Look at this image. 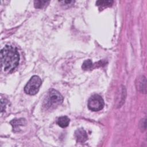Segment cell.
I'll use <instances>...</instances> for the list:
<instances>
[{
    "mask_svg": "<svg viewBox=\"0 0 147 147\" xmlns=\"http://www.w3.org/2000/svg\"><path fill=\"white\" fill-rule=\"evenodd\" d=\"M20 55L16 47L6 45L1 51V68L5 72L10 73L18 65Z\"/></svg>",
    "mask_w": 147,
    "mask_h": 147,
    "instance_id": "6da1fadb",
    "label": "cell"
},
{
    "mask_svg": "<svg viewBox=\"0 0 147 147\" xmlns=\"http://www.w3.org/2000/svg\"><path fill=\"white\" fill-rule=\"evenodd\" d=\"M63 100V97L59 92L54 89H51L44 100L43 107L46 109H53L61 104Z\"/></svg>",
    "mask_w": 147,
    "mask_h": 147,
    "instance_id": "7a4b0ae2",
    "label": "cell"
},
{
    "mask_svg": "<svg viewBox=\"0 0 147 147\" xmlns=\"http://www.w3.org/2000/svg\"><path fill=\"white\" fill-rule=\"evenodd\" d=\"M41 83L42 81L39 76L37 75L32 76L24 87L25 93L31 95L36 94L39 90Z\"/></svg>",
    "mask_w": 147,
    "mask_h": 147,
    "instance_id": "3957f363",
    "label": "cell"
},
{
    "mask_svg": "<svg viewBox=\"0 0 147 147\" xmlns=\"http://www.w3.org/2000/svg\"><path fill=\"white\" fill-rule=\"evenodd\" d=\"M104 100L98 94L92 95L88 100V107L93 111L101 110L104 107Z\"/></svg>",
    "mask_w": 147,
    "mask_h": 147,
    "instance_id": "277c9868",
    "label": "cell"
},
{
    "mask_svg": "<svg viewBox=\"0 0 147 147\" xmlns=\"http://www.w3.org/2000/svg\"><path fill=\"white\" fill-rule=\"evenodd\" d=\"M75 137L76 138V141L78 142H80V143L84 142L85 141H86V140L88 138V136L86 131L82 128L78 129L75 131Z\"/></svg>",
    "mask_w": 147,
    "mask_h": 147,
    "instance_id": "5b68a950",
    "label": "cell"
},
{
    "mask_svg": "<svg viewBox=\"0 0 147 147\" xmlns=\"http://www.w3.org/2000/svg\"><path fill=\"white\" fill-rule=\"evenodd\" d=\"M10 124L13 126V131L16 132L20 130V126L25 125L26 124V121L24 118L14 119L10 121Z\"/></svg>",
    "mask_w": 147,
    "mask_h": 147,
    "instance_id": "8992f818",
    "label": "cell"
},
{
    "mask_svg": "<svg viewBox=\"0 0 147 147\" xmlns=\"http://www.w3.org/2000/svg\"><path fill=\"white\" fill-rule=\"evenodd\" d=\"M69 119L67 116H61L57 120V123L61 127L64 128L68 126L69 123Z\"/></svg>",
    "mask_w": 147,
    "mask_h": 147,
    "instance_id": "52a82bcc",
    "label": "cell"
},
{
    "mask_svg": "<svg viewBox=\"0 0 147 147\" xmlns=\"http://www.w3.org/2000/svg\"><path fill=\"white\" fill-rule=\"evenodd\" d=\"M113 2V1H98L96 2V5L99 7V9H102L106 7L111 6Z\"/></svg>",
    "mask_w": 147,
    "mask_h": 147,
    "instance_id": "ba28073f",
    "label": "cell"
},
{
    "mask_svg": "<svg viewBox=\"0 0 147 147\" xmlns=\"http://www.w3.org/2000/svg\"><path fill=\"white\" fill-rule=\"evenodd\" d=\"M94 64L92 63V61L90 59H88L83 62L82 67L84 70H89L92 69L94 68Z\"/></svg>",
    "mask_w": 147,
    "mask_h": 147,
    "instance_id": "9c48e42d",
    "label": "cell"
},
{
    "mask_svg": "<svg viewBox=\"0 0 147 147\" xmlns=\"http://www.w3.org/2000/svg\"><path fill=\"white\" fill-rule=\"evenodd\" d=\"M49 3V1L37 0V1H34V5L36 8L41 9V8H43L45 5H47Z\"/></svg>",
    "mask_w": 147,
    "mask_h": 147,
    "instance_id": "30bf717a",
    "label": "cell"
},
{
    "mask_svg": "<svg viewBox=\"0 0 147 147\" xmlns=\"http://www.w3.org/2000/svg\"><path fill=\"white\" fill-rule=\"evenodd\" d=\"M6 103H7V100L5 99L1 98V113H2L5 110Z\"/></svg>",
    "mask_w": 147,
    "mask_h": 147,
    "instance_id": "8fae6325",
    "label": "cell"
},
{
    "mask_svg": "<svg viewBox=\"0 0 147 147\" xmlns=\"http://www.w3.org/2000/svg\"><path fill=\"white\" fill-rule=\"evenodd\" d=\"M74 2H75L74 1H60V3H62V5H72Z\"/></svg>",
    "mask_w": 147,
    "mask_h": 147,
    "instance_id": "7c38bea8",
    "label": "cell"
}]
</instances>
